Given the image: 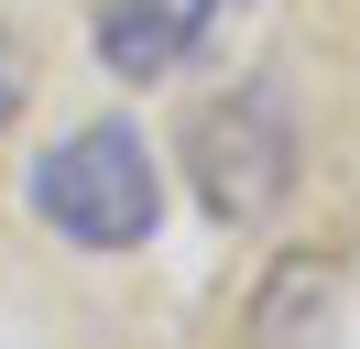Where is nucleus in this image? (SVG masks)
Returning <instances> with one entry per match:
<instances>
[{"label": "nucleus", "instance_id": "1", "mask_svg": "<svg viewBox=\"0 0 360 349\" xmlns=\"http://www.w3.org/2000/svg\"><path fill=\"white\" fill-rule=\"evenodd\" d=\"M33 208H44L77 251H131V240H153V218H164L153 142H142L131 120H88V131H66V142L33 164Z\"/></svg>", "mask_w": 360, "mask_h": 349}, {"label": "nucleus", "instance_id": "5", "mask_svg": "<svg viewBox=\"0 0 360 349\" xmlns=\"http://www.w3.org/2000/svg\"><path fill=\"white\" fill-rule=\"evenodd\" d=\"M22 87H33V77H22V44L0 33V120H11V109H22Z\"/></svg>", "mask_w": 360, "mask_h": 349}, {"label": "nucleus", "instance_id": "2", "mask_svg": "<svg viewBox=\"0 0 360 349\" xmlns=\"http://www.w3.org/2000/svg\"><path fill=\"white\" fill-rule=\"evenodd\" d=\"M186 164H197V196L207 218H229V229H262L273 208L295 196V99L273 77L229 87L219 109H197V131H186Z\"/></svg>", "mask_w": 360, "mask_h": 349}, {"label": "nucleus", "instance_id": "3", "mask_svg": "<svg viewBox=\"0 0 360 349\" xmlns=\"http://www.w3.org/2000/svg\"><path fill=\"white\" fill-rule=\"evenodd\" d=\"M229 0H110V11H98V65H110V77H175L186 55H197L207 44V22H219Z\"/></svg>", "mask_w": 360, "mask_h": 349}, {"label": "nucleus", "instance_id": "4", "mask_svg": "<svg viewBox=\"0 0 360 349\" xmlns=\"http://www.w3.org/2000/svg\"><path fill=\"white\" fill-rule=\"evenodd\" d=\"M338 262L328 251H284L251 295V349H328L338 338Z\"/></svg>", "mask_w": 360, "mask_h": 349}]
</instances>
